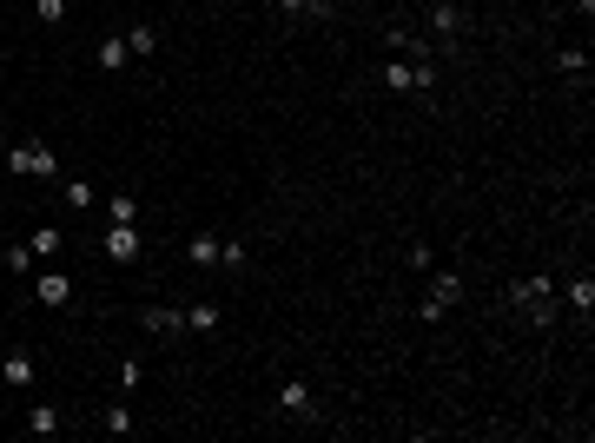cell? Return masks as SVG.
Returning a JSON list of instances; mask_svg holds the SVG:
<instances>
[{
    "label": "cell",
    "mask_w": 595,
    "mask_h": 443,
    "mask_svg": "<svg viewBox=\"0 0 595 443\" xmlns=\"http://www.w3.org/2000/svg\"><path fill=\"white\" fill-rule=\"evenodd\" d=\"M126 54H132V60L159 54V27H152V21H132V27H126Z\"/></svg>",
    "instance_id": "8fae6325"
},
{
    "label": "cell",
    "mask_w": 595,
    "mask_h": 443,
    "mask_svg": "<svg viewBox=\"0 0 595 443\" xmlns=\"http://www.w3.org/2000/svg\"><path fill=\"white\" fill-rule=\"evenodd\" d=\"M185 331H218V304H192V311H185Z\"/></svg>",
    "instance_id": "603a6c76"
},
{
    "label": "cell",
    "mask_w": 595,
    "mask_h": 443,
    "mask_svg": "<svg viewBox=\"0 0 595 443\" xmlns=\"http://www.w3.org/2000/svg\"><path fill=\"white\" fill-rule=\"evenodd\" d=\"M106 226H140V199H132V192H113V199H106Z\"/></svg>",
    "instance_id": "9a60e30c"
},
{
    "label": "cell",
    "mask_w": 595,
    "mask_h": 443,
    "mask_svg": "<svg viewBox=\"0 0 595 443\" xmlns=\"http://www.w3.org/2000/svg\"><path fill=\"white\" fill-rule=\"evenodd\" d=\"M146 384V364L140 357H126V364H119V390H140Z\"/></svg>",
    "instance_id": "d4e9b609"
},
{
    "label": "cell",
    "mask_w": 595,
    "mask_h": 443,
    "mask_svg": "<svg viewBox=\"0 0 595 443\" xmlns=\"http://www.w3.org/2000/svg\"><path fill=\"white\" fill-rule=\"evenodd\" d=\"M60 245H66V238H60V226H33V238H27V251H33V259H60Z\"/></svg>",
    "instance_id": "5bb4252c"
},
{
    "label": "cell",
    "mask_w": 595,
    "mask_h": 443,
    "mask_svg": "<svg viewBox=\"0 0 595 443\" xmlns=\"http://www.w3.org/2000/svg\"><path fill=\"white\" fill-rule=\"evenodd\" d=\"M456 298H463V278H456V271H444V265H430V298H423L417 318H423V325H437V318H444Z\"/></svg>",
    "instance_id": "277c9868"
},
{
    "label": "cell",
    "mask_w": 595,
    "mask_h": 443,
    "mask_svg": "<svg viewBox=\"0 0 595 443\" xmlns=\"http://www.w3.org/2000/svg\"><path fill=\"white\" fill-rule=\"evenodd\" d=\"M245 265H251L245 238H218V271H245Z\"/></svg>",
    "instance_id": "2e32d148"
},
{
    "label": "cell",
    "mask_w": 595,
    "mask_h": 443,
    "mask_svg": "<svg viewBox=\"0 0 595 443\" xmlns=\"http://www.w3.org/2000/svg\"><path fill=\"white\" fill-rule=\"evenodd\" d=\"M140 245H146V238H140V226H106V259H119V265H126V259H140Z\"/></svg>",
    "instance_id": "30bf717a"
},
{
    "label": "cell",
    "mask_w": 595,
    "mask_h": 443,
    "mask_svg": "<svg viewBox=\"0 0 595 443\" xmlns=\"http://www.w3.org/2000/svg\"><path fill=\"white\" fill-rule=\"evenodd\" d=\"M60 199H66V212H93V206H99L93 179H66V185H60Z\"/></svg>",
    "instance_id": "7c38bea8"
},
{
    "label": "cell",
    "mask_w": 595,
    "mask_h": 443,
    "mask_svg": "<svg viewBox=\"0 0 595 443\" xmlns=\"http://www.w3.org/2000/svg\"><path fill=\"white\" fill-rule=\"evenodd\" d=\"M0 265H7L13 278H27V271H33V251H27V245H7V251H0Z\"/></svg>",
    "instance_id": "cb8c5ba5"
},
{
    "label": "cell",
    "mask_w": 595,
    "mask_h": 443,
    "mask_svg": "<svg viewBox=\"0 0 595 443\" xmlns=\"http://www.w3.org/2000/svg\"><path fill=\"white\" fill-rule=\"evenodd\" d=\"M33 298H40L47 311H66V304L80 298V285L66 278V271H40V278H33Z\"/></svg>",
    "instance_id": "5b68a950"
},
{
    "label": "cell",
    "mask_w": 595,
    "mask_h": 443,
    "mask_svg": "<svg viewBox=\"0 0 595 443\" xmlns=\"http://www.w3.org/2000/svg\"><path fill=\"white\" fill-rule=\"evenodd\" d=\"M437 87V60H390L384 66V93H430Z\"/></svg>",
    "instance_id": "7a4b0ae2"
},
{
    "label": "cell",
    "mask_w": 595,
    "mask_h": 443,
    "mask_svg": "<svg viewBox=\"0 0 595 443\" xmlns=\"http://www.w3.org/2000/svg\"><path fill=\"white\" fill-rule=\"evenodd\" d=\"M569 304H575V311H582V318L595 311V278H589V271H582V278L569 285Z\"/></svg>",
    "instance_id": "7402d4cb"
},
{
    "label": "cell",
    "mask_w": 595,
    "mask_h": 443,
    "mask_svg": "<svg viewBox=\"0 0 595 443\" xmlns=\"http://www.w3.org/2000/svg\"><path fill=\"white\" fill-rule=\"evenodd\" d=\"M99 73H119V66H132V54H126V40H99Z\"/></svg>",
    "instance_id": "e0dca14e"
},
{
    "label": "cell",
    "mask_w": 595,
    "mask_h": 443,
    "mask_svg": "<svg viewBox=\"0 0 595 443\" xmlns=\"http://www.w3.org/2000/svg\"><path fill=\"white\" fill-rule=\"evenodd\" d=\"M278 411H285V417H318L311 384H304V378H285V384H278Z\"/></svg>",
    "instance_id": "ba28073f"
},
{
    "label": "cell",
    "mask_w": 595,
    "mask_h": 443,
    "mask_svg": "<svg viewBox=\"0 0 595 443\" xmlns=\"http://www.w3.org/2000/svg\"><path fill=\"white\" fill-rule=\"evenodd\" d=\"M556 66H563L569 80H589V54H582V47H563V54H556Z\"/></svg>",
    "instance_id": "44dd1931"
},
{
    "label": "cell",
    "mask_w": 595,
    "mask_h": 443,
    "mask_svg": "<svg viewBox=\"0 0 595 443\" xmlns=\"http://www.w3.org/2000/svg\"><path fill=\"white\" fill-rule=\"evenodd\" d=\"M423 27H430V40H456V33H463V7H456V0H430Z\"/></svg>",
    "instance_id": "52a82bcc"
},
{
    "label": "cell",
    "mask_w": 595,
    "mask_h": 443,
    "mask_svg": "<svg viewBox=\"0 0 595 443\" xmlns=\"http://www.w3.org/2000/svg\"><path fill=\"white\" fill-rule=\"evenodd\" d=\"M140 331H152V337H179V331H185V311H173V304H146V311H140Z\"/></svg>",
    "instance_id": "9c48e42d"
},
{
    "label": "cell",
    "mask_w": 595,
    "mask_h": 443,
    "mask_svg": "<svg viewBox=\"0 0 595 443\" xmlns=\"http://www.w3.org/2000/svg\"><path fill=\"white\" fill-rule=\"evenodd\" d=\"M140 423H132V411L126 404H106V437H132Z\"/></svg>",
    "instance_id": "ffe728a7"
},
{
    "label": "cell",
    "mask_w": 595,
    "mask_h": 443,
    "mask_svg": "<svg viewBox=\"0 0 595 443\" xmlns=\"http://www.w3.org/2000/svg\"><path fill=\"white\" fill-rule=\"evenodd\" d=\"M509 304L523 311V325H530V331H549L556 325V285L549 278H516V285H509Z\"/></svg>",
    "instance_id": "6da1fadb"
},
{
    "label": "cell",
    "mask_w": 595,
    "mask_h": 443,
    "mask_svg": "<svg viewBox=\"0 0 595 443\" xmlns=\"http://www.w3.org/2000/svg\"><path fill=\"white\" fill-rule=\"evenodd\" d=\"M271 7H278L285 21H311V0H271Z\"/></svg>",
    "instance_id": "484cf974"
},
{
    "label": "cell",
    "mask_w": 595,
    "mask_h": 443,
    "mask_svg": "<svg viewBox=\"0 0 595 443\" xmlns=\"http://www.w3.org/2000/svg\"><path fill=\"white\" fill-rule=\"evenodd\" d=\"M66 7H73V0H33V21L40 27H66Z\"/></svg>",
    "instance_id": "d6986e66"
},
{
    "label": "cell",
    "mask_w": 595,
    "mask_h": 443,
    "mask_svg": "<svg viewBox=\"0 0 595 443\" xmlns=\"http://www.w3.org/2000/svg\"><path fill=\"white\" fill-rule=\"evenodd\" d=\"M7 173H21V179H60V159L40 140H21V146H7Z\"/></svg>",
    "instance_id": "3957f363"
},
{
    "label": "cell",
    "mask_w": 595,
    "mask_h": 443,
    "mask_svg": "<svg viewBox=\"0 0 595 443\" xmlns=\"http://www.w3.org/2000/svg\"><path fill=\"white\" fill-rule=\"evenodd\" d=\"M185 259H192L199 271H212L218 265V238L212 232H192V238H185Z\"/></svg>",
    "instance_id": "4fadbf2b"
},
{
    "label": "cell",
    "mask_w": 595,
    "mask_h": 443,
    "mask_svg": "<svg viewBox=\"0 0 595 443\" xmlns=\"http://www.w3.org/2000/svg\"><path fill=\"white\" fill-rule=\"evenodd\" d=\"M27 430H33V437H54V430H60V411H54V404H33V411H27Z\"/></svg>",
    "instance_id": "ac0fdd59"
},
{
    "label": "cell",
    "mask_w": 595,
    "mask_h": 443,
    "mask_svg": "<svg viewBox=\"0 0 595 443\" xmlns=\"http://www.w3.org/2000/svg\"><path fill=\"white\" fill-rule=\"evenodd\" d=\"M0 384H7V390H33V384H40L33 351H7V357H0Z\"/></svg>",
    "instance_id": "8992f818"
}]
</instances>
